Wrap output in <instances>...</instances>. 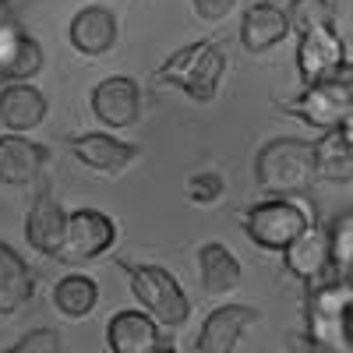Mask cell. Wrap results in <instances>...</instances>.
Wrapping results in <instances>:
<instances>
[{
	"instance_id": "obj_12",
	"label": "cell",
	"mask_w": 353,
	"mask_h": 353,
	"mask_svg": "<svg viewBox=\"0 0 353 353\" xmlns=\"http://www.w3.org/2000/svg\"><path fill=\"white\" fill-rule=\"evenodd\" d=\"M68 149L71 156L88 166V170H99V173H121L134 163L138 149L113 134H103V131H88V134H74L68 138Z\"/></svg>"
},
{
	"instance_id": "obj_26",
	"label": "cell",
	"mask_w": 353,
	"mask_h": 353,
	"mask_svg": "<svg viewBox=\"0 0 353 353\" xmlns=\"http://www.w3.org/2000/svg\"><path fill=\"white\" fill-rule=\"evenodd\" d=\"M184 194L194 205H212L223 194V176L219 173H191L184 184Z\"/></svg>"
},
{
	"instance_id": "obj_4",
	"label": "cell",
	"mask_w": 353,
	"mask_h": 353,
	"mask_svg": "<svg viewBox=\"0 0 353 353\" xmlns=\"http://www.w3.org/2000/svg\"><path fill=\"white\" fill-rule=\"evenodd\" d=\"M131 279L134 301L145 307V314H152L159 325H184L191 314V301L184 297L176 276H170L163 265H134V261H117Z\"/></svg>"
},
{
	"instance_id": "obj_1",
	"label": "cell",
	"mask_w": 353,
	"mask_h": 353,
	"mask_svg": "<svg viewBox=\"0 0 353 353\" xmlns=\"http://www.w3.org/2000/svg\"><path fill=\"white\" fill-rule=\"evenodd\" d=\"M223 71H226L223 46L212 43V39H198V43H188L184 50L170 53L152 71V81L181 88V92H188L194 103H212L216 92H219Z\"/></svg>"
},
{
	"instance_id": "obj_10",
	"label": "cell",
	"mask_w": 353,
	"mask_h": 353,
	"mask_svg": "<svg viewBox=\"0 0 353 353\" xmlns=\"http://www.w3.org/2000/svg\"><path fill=\"white\" fill-rule=\"evenodd\" d=\"M297 71L304 85L325 81L343 71V39L336 28H311L297 43Z\"/></svg>"
},
{
	"instance_id": "obj_8",
	"label": "cell",
	"mask_w": 353,
	"mask_h": 353,
	"mask_svg": "<svg viewBox=\"0 0 353 353\" xmlns=\"http://www.w3.org/2000/svg\"><path fill=\"white\" fill-rule=\"evenodd\" d=\"M283 261L304 286H318V283L336 279L339 272L332 265V230L321 226V223H311L301 237L283 251Z\"/></svg>"
},
{
	"instance_id": "obj_3",
	"label": "cell",
	"mask_w": 353,
	"mask_h": 353,
	"mask_svg": "<svg viewBox=\"0 0 353 353\" xmlns=\"http://www.w3.org/2000/svg\"><path fill=\"white\" fill-rule=\"evenodd\" d=\"M254 176L269 194H301L318 181L314 170V141L304 138H276L258 149Z\"/></svg>"
},
{
	"instance_id": "obj_6",
	"label": "cell",
	"mask_w": 353,
	"mask_h": 353,
	"mask_svg": "<svg viewBox=\"0 0 353 353\" xmlns=\"http://www.w3.org/2000/svg\"><path fill=\"white\" fill-rule=\"evenodd\" d=\"M117 241V223L99 209H74L68 212V233L57 251V261L64 265H85L99 254H106Z\"/></svg>"
},
{
	"instance_id": "obj_2",
	"label": "cell",
	"mask_w": 353,
	"mask_h": 353,
	"mask_svg": "<svg viewBox=\"0 0 353 353\" xmlns=\"http://www.w3.org/2000/svg\"><path fill=\"white\" fill-rule=\"evenodd\" d=\"M248 241L261 251H286L301 233L311 226V209L293 198V194H276V198H265L251 209H241L237 212Z\"/></svg>"
},
{
	"instance_id": "obj_11",
	"label": "cell",
	"mask_w": 353,
	"mask_h": 353,
	"mask_svg": "<svg viewBox=\"0 0 353 353\" xmlns=\"http://www.w3.org/2000/svg\"><path fill=\"white\" fill-rule=\"evenodd\" d=\"M64 233H68V212L61 209V201L50 194V188H39L32 209L25 216V241L39 254L57 258V251L64 244Z\"/></svg>"
},
{
	"instance_id": "obj_22",
	"label": "cell",
	"mask_w": 353,
	"mask_h": 353,
	"mask_svg": "<svg viewBox=\"0 0 353 353\" xmlns=\"http://www.w3.org/2000/svg\"><path fill=\"white\" fill-rule=\"evenodd\" d=\"M314 170L321 181H353V138L343 128H332L314 141Z\"/></svg>"
},
{
	"instance_id": "obj_17",
	"label": "cell",
	"mask_w": 353,
	"mask_h": 353,
	"mask_svg": "<svg viewBox=\"0 0 353 353\" xmlns=\"http://www.w3.org/2000/svg\"><path fill=\"white\" fill-rule=\"evenodd\" d=\"M110 353H149L159 346V321L145 311H117L106 325Z\"/></svg>"
},
{
	"instance_id": "obj_25",
	"label": "cell",
	"mask_w": 353,
	"mask_h": 353,
	"mask_svg": "<svg viewBox=\"0 0 353 353\" xmlns=\"http://www.w3.org/2000/svg\"><path fill=\"white\" fill-rule=\"evenodd\" d=\"M329 230H332V265L339 276H346V269L353 265V216L336 219Z\"/></svg>"
},
{
	"instance_id": "obj_16",
	"label": "cell",
	"mask_w": 353,
	"mask_h": 353,
	"mask_svg": "<svg viewBox=\"0 0 353 353\" xmlns=\"http://www.w3.org/2000/svg\"><path fill=\"white\" fill-rule=\"evenodd\" d=\"M68 39L85 57L110 53L117 43V14L103 4H85L68 25Z\"/></svg>"
},
{
	"instance_id": "obj_27",
	"label": "cell",
	"mask_w": 353,
	"mask_h": 353,
	"mask_svg": "<svg viewBox=\"0 0 353 353\" xmlns=\"http://www.w3.org/2000/svg\"><path fill=\"white\" fill-rule=\"evenodd\" d=\"M0 353H61V336H57V329H36Z\"/></svg>"
},
{
	"instance_id": "obj_32",
	"label": "cell",
	"mask_w": 353,
	"mask_h": 353,
	"mask_svg": "<svg viewBox=\"0 0 353 353\" xmlns=\"http://www.w3.org/2000/svg\"><path fill=\"white\" fill-rule=\"evenodd\" d=\"M149 353H176V350H173V346H166V343H159V346H152Z\"/></svg>"
},
{
	"instance_id": "obj_9",
	"label": "cell",
	"mask_w": 353,
	"mask_h": 353,
	"mask_svg": "<svg viewBox=\"0 0 353 353\" xmlns=\"http://www.w3.org/2000/svg\"><path fill=\"white\" fill-rule=\"evenodd\" d=\"M258 321V311L251 304H223L216 307L194 339L198 353H233L241 343V336Z\"/></svg>"
},
{
	"instance_id": "obj_21",
	"label": "cell",
	"mask_w": 353,
	"mask_h": 353,
	"mask_svg": "<svg viewBox=\"0 0 353 353\" xmlns=\"http://www.w3.org/2000/svg\"><path fill=\"white\" fill-rule=\"evenodd\" d=\"M198 279L209 297H223L241 283V261L226 244H201L198 248Z\"/></svg>"
},
{
	"instance_id": "obj_5",
	"label": "cell",
	"mask_w": 353,
	"mask_h": 353,
	"mask_svg": "<svg viewBox=\"0 0 353 353\" xmlns=\"http://www.w3.org/2000/svg\"><path fill=\"white\" fill-rule=\"evenodd\" d=\"M276 106L290 117H297V121H304L307 128L332 131L353 113V78L339 71L325 81L304 85V92L297 99H276Z\"/></svg>"
},
{
	"instance_id": "obj_34",
	"label": "cell",
	"mask_w": 353,
	"mask_h": 353,
	"mask_svg": "<svg viewBox=\"0 0 353 353\" xmlns=\"http://www.w3.org/2000/svg\"><path fill=\"white\" fill-rule=\"evenodd\" d=\"M343 71H346V74H350V78H353V68H343Z\"/></svg>"
},
{
	"instance_id": "obj_13",
	"label": "cell",
	"mask_w": 353,
	"mask_h": 353,
	"mask_svg": "<svg viewBox=\"0 0 353 353\" xmlns=\"http://www.w3.org/2000/svg\"><path fill=\"white\" fill-rule=\"evenodd\" d=\"M46 96L43 88L28 85V81H8L0 88V124H4L11 134H25L36 131L46 121Z\"/></svg>"
},
{
	"instance_id": "obj_29",
	"label": "cell",
	"mask_w": 353,
	"mask_h": 353,
	"mask_svg": "<svg viewBox=\"0 0 353 353\" xmlns=\"http://www.w3.org/2000/svg\"><path fill=\"white\" fill-rule=\"evenodd\" d=\"M194 4V14L201 18V21H223L230 11H233V4L237 0H191Z\"/></svg>"
},
{
	"instance_id": "obj_15",
	"label": "cell",
	"mask_w": 353,
	"mask_h": 353,
	"mask_svg": "<svg viewBox=\"0 0 353 353\" xmlns=\"http://www.w3.org/2000/svg\"><path fill=\"white\" fill-rule=\"evenodd\" d=\"M92 113L106 128H131L141 113V92L131 78H106L92 88Z\"/></svg>"
},
{
	"instance_id": "obj_33",
	"label": "cell",
	"mask_w": 353,
	"mask_h": 353,
	"mask_svg": "<svg viewBox=\"0 0 353 353\" xmlns=\"http://www.w3.org/2000/svg\"><path fill=\"white\" fill-rule=\"evenodd\" d=\"M346 279H350V286H353V265H350V269H346Z\"/></svg>"
},
{
	"instance_id": "obj_20",
	"label": "cell",
	"mask_w": 353,
	"mask_h": 353,
	"mask_svg": "<svg viewBox=\"0 0 353 353\" xmlns=\"http://www.w3.org/2000/svg\"><path fill=\"white\" fill-rule=\"evenodd\" d=\"M290 18L276 4H251L241 18V46L248 53H265L286 39Z\"/></svg>"
},
{
	"instance_id": "obj_19",
	"label": "cell",
	"mask_w": 353,
	"mask_h": 353,
	"mask_svg": "<svg viewBox=\"0 0 353 353\" xmlns=\"http://www.w3.org/2000/svg\"><path fill=\"white\" fill-rule=\"evenodd\" d=\"M36 297V276L28 269V261L0 241V318L21 311Z\"/></svg>"
},
{
	"instance_id": "obj_24",
	"label": "cell",
	"mask_w": 353,
	"mask_h": 353,
	"mask_svg": "<svg viewBox=\"0 0 353 353\" xmlns=\"http://www.w3.org/2000/svg\"><path fill=\"white\" fill-rule=\"evenodd\" d=\"M290 28L297 36L311 32V28H336V11L332 0H290Z\"/></svg>"
},
{
	"instance_id": "obj_31",
	"label": "cell",
	"mask_w": 353,
	"mask_h": 353,
	"mask_svg": "<svg viewBox=\"0 0 353 353\" xmlns=\"http://www.w3.org/2000/svg\"><path fill=\"white\" fill-rule=\"evenodd\" d=\"M339 128H343V131H346V134H350V138H353V113H350V117H346V121H343V124H339Z\"/></svg>"
},
{
	"instance_id": "obj_14",
	"label": "cell",
	"mask_w": 353,
	"mask_h": 353,
	"mask_svg": "<svg viewBox=\"0 0 353 353\" xmlns=\"http://www.w3.org/2000/svg\"><path fill=\"white\" fill-rule=\"evenodd\" d=\"M46 166V149L36 141H28L25 134H0V184L25 188L36 184Z\"/></svg>"
},
{
	"instance_id": "obj_23",
	"label": "cell",
	"mask_w": 353,
	"mask_h": 353,
	"mask_svg": "<svg viewBox=\"0 0 353 353\" xmlns=\"http://www.w3.org/2000/svg\"><path fill=\"white\" fill-rule=\"evenodd\" d=\"M99 304V286L96 279H88V276H64L61 283L53 286V307L61 311L64 318H85V314H92V307Z\"/></svg>"
},
{
	"instance_id": "obj_7",
	"label": "cell",
	"mask_w": 353,
	"mask_h": 353,
	"mask_svg": "<svg viewBox=\"0 0 353 353\" xmlns=\"http://www.w3.org/2000/svg\"><path fill=\"white\" fill-rule=\"evenodd\" d=\"M350 307H353V286H350L346 276H336L329 283L307 286V297H304L307 332L332 346L336 339H343V321H346Z\"/></svg>"
},
{
	"instance_id": "obj_30",
	"label": "cell",
	"mask_w": 353,
	"mask_h": 353,
	"mask_svg": "<svg viewBox=\"0 0 353 353\" xmlns=\"http://www.w3.org/2000/svg\"><path fill=\"white\" fill-rule=\"evenodd\" d=\"M343 343L353 346V307L346 311V321H343Z\"/></svg>"
},
{
	"instance_id": "obj_28",
	"label": "cell",
	"mask_w": 353,
	"mask_h": 353,
	"mask_svg": "<svg viewBox=\"0 0 353 353\" xmlns=\"http://www.w3.org/2000/svg\"><path fill=\"white\" fill-rule=\"evenodd\" d=\"M286 346H290V353H332L329 343H321V339L311 336L307 329H304V332H290V336H286Z\"/></svg>"
},
{
	"instance_id": "obj_18",
	"label": "cell",
	"mask_w": 353,
	"mask_h": 353,
	"mask_svg": "<svg viewBox=\"0 0 353 353\" xmlns=\"http://www.w3.org/2000/svg\"><path fill=\"white\" fill-rule=\"evenodd\" d=\"M43 68V46L14 25H0V78L28 81Z\"/></svg>"
}]
</instances>
